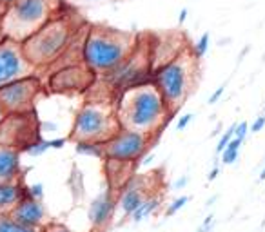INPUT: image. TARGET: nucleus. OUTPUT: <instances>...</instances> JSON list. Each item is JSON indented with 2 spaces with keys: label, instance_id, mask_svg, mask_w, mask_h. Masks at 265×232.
<instances>
[{
  "label": "nucleus",
  "instance_id": "dca6fc26",
  "mask_svg": "<svg viewBox=\"0 0 265 232\" xmlns=\"http://www.w3.org/2000/svg\"><path fill=\"white\" fill-rule=\"evenodd\" d=\"M22 198H26V185L18 179L0 181V214H7Z\"/></svg>",
  "mask_w": 265,
  "mask_h": 232
},
{
  "label": "nucleus",
  "instance_id": "58836bf2",
  "mask_svg": "<svg viewBox=\"0 0 265 232\" xmlns=\"http://www.w3.org/2000/svg\"><path fill=\"white\" fill-rule=\"evenodd\" d=\"M2 38H4V37H2V33H0V40H2Z\"/></svg>",
  "mask_w": 265,
  "mask_h": 232
},
{
  "label": "nucleus",
  "instance_id": "7c9ffc66",
  "mask_svg": "<svg viewBox=\"0 0 265 232\" xmlns=\"http://www.w3.org/2000/svg\"><path fill=\"white\" fill-rule=\"evenodd\" d=\"M223 91H225V85H220V87H218V89L211 95V98H209V104H216L218 98L223 95Z\"/></svg>",
  "mask_w": 265,
  "mask_h": 232
},
{
  "label": "nucleus",
  "instance_id": "a878e982",
  "mask_svg": "<svg viewBox=\"0 0 265 232\" xmlns=\"http://www.w3.org/2000/svg\"><path fill=\"white\" fill-rule=\"evenodd\" d=\"M247 131H249V123H247V121H242V123L236 125V129H234V138H238V140L244 142L245 136H247Z\"/></svg>",
  "mask_w": 265,
  "mask_h": 232
},
{
  "label": "nucleus",
  "instance_id": "9d476101",
  "mask_svg": "<svg viewBox=\"0 0 265 232\" xmlns=\"http://www.w3.org/2000/svg\"><path fill=\"white\" fill-rule=\"evenodd\" d=\"M96 74L84 62H74L57 67L48 80V87L53 93H80L89 89Z\"/></svg>",
  "mask_w": 265,
  "mask_h": 232
},
{
  "label": "nucleus",
  "instance_id": "aec40b11",
  "mask_svg": "<svg viewBox=\"0 0 265 232\" xmlns=\"http://www.w3.org/2000/svg\"><path fill=\"white\" fill-rule=\"evenodd\" d=\"M0 232H40V229L24 227L15 220H11L7 214H0Z\"/></svg>",
  "mask_w": 265,
  "mask_h": 232
},
{
  "label": "nucleus",
  "instance_id": "f257e3e1",
  "mask_svg": "<svg viewBox=\"0 0 265 232\" xmlns=\"http://www.w3.org/2000/svg\"><path fill=\"white\" fill-rule=\"evenodd\" d=\"M115 111L120 129H131L149 136L160 132L173 116L153 80L120 91Z\"/></svg>",
  "mask_w": 265,
  "mask_h": 232
},
{
  "label": "nucleus",
  "instance_id": "6ab92c4d",
  "mask_svg": "<svg viewBox=\"0 0 265 232\" xmlns=\"http://www.w3.org/2000/svg\"><path fill=\"white\" fill-rule=\"evenodd\" d=\"M242 140H238V138H234L233 136V140L227 143V147L223 149L222 153V162L225 165H231V164H234L236 160H238V154H240V147H242Z\"/></svg>",
  "mask_w": 265,
  "mask_h": 232
},
{
  "label": "nucleus",
  "instance_id": "423d86ee",
  "mask_svg": "<svg viewBox=\"0 0 265 232\" xmlns=\"http://www.w3.org/2000/svg\"><path fill=\"white\" fill-rule=\"evenodd\" d=\"M120 131L115 106L109 102H87L74 116L69 134L73 142H107Z\"/></svg>",
  "mask_w": 265,
  "mask_h": 232
},
{
  "label": "nucleus",
  "instance_id": "e433bc0d",
  "mask_svg": "<svg viewBox=\"0 0 265 232\" xmlns=\"http://www.w3.org/2000/svg\"><path fill=\"white\" fill-rule=\"evenodd\" d=\"M4 116H5V113L2 111V107H0V120H2V118H4Z\"/></svg>",
  "mask_w": 265,
  "mask_h": 232
},
{
  "label": "nucleus",
  "instance_id": "2f4dec72",
  "mask_svg": "<svg viewBox=\"0 0 265 232\" xmlns=\"http://www.w3.org/2000/svg\"><path fill=\"white\" fill-rule=\"evenodd\" d=\"M218 174H220V169H218V167H214V169H212L211 173H209V176H207V178H209V181H212V179H216Z\"/></svg>",
  "mask_w": 265,
  "mask_h": 232
},
{
  "label": "nucleus",
  "instance_id": "bb28decb",
  "mask_svg": "<svg viewBox=\"0 0 265 232\" xmlns=\"http://www.w3.org/2000/svg\"><path fill=\"white\" fill-rule=\"evenodd\" d=\"M44 232H73L71 229H67L64 223H49L44 227Z\"/></svg>",
  "mask_w": 265,
  "mask_h": 232
},
{
  "label": "nucleus",
  "instance_id": "1a4fd4ad",
  "mask_svg": "<svg viewBox=\"0 0 265 232\" xmlns=\"http://www.w3.org/2000/svg\"><path fill=\"white\" fill-rule=\"evenodd\" d=\"M37 120L31 113H18V115H5L0 120V145L24 149L38 138Z\"/></svg>",
  "mask_w": 265,
  "mask_h": 232
},
{
  "label": "nucleus",
  "instance_id": "cd10ccee",
  "mask_svg": "<svg viewBox=\"0 0 265 232\" xmlns=\"http://www.w3.org/2000/svg\"><path fill=\"white\" fill-rule=\"evenodd\" d=\"M191 120H193V115H184L180 120H178V123H176V129H178V131H184V129L191 123Z\"/></svg>",
  "mask_w": 265,
  "mask_h": 232
},
{
  "label": "nucleus",
  "instance_id": "6e6552de",
  "mask_svg": "<svg viewBox=\"0 0 265 232\" xmlns=\"http://www.w3.org/2000/svg\"><path fill=\"white\" fill-rule=\"evenodd\" d=\"M151 136L143 132L131 131V129H120L117 134H113L106 145V160H117V162H134L142 158L143 153L147 151Z\"/></svg>",
  "mask_w": 265,
  "mask_h": 232
},
{
  "label": "nucleus",
  "instance_id": "4468645a",
  "mask_svg": "<svg viewBox=\"0 0 265 232\" xmlns=\"http://www.w3.org/2000/svg\"><path fill=\"white\" fill-rule=\"evenodd\" d=\"M124 192L120 196V207L126 216H131L136 211L140 203L147 198V190L143 187V178H132L131 181L124 185Z\"/></svg>",
  "mask_w": 265,
  "mask_h": 232
},
{
  "label": "nucleus",
  "instance_id": "4be33fe9",
  "mask_svg": "<svg viewBox=\"0 0 265 232\" xmlns=\"http://www.w3.org/2000/svg\"><path fill=\"white\" fill-rule=\"evenodd\" d=\"M207 49H209V33H203V35L200 37V40L195 44V49H193V53H195V57L200 60V58L205 57Z\"/></svg>",
  "mask_w": 265,
  "mask_h": 232
},
{
  "label": "nucleus",
  "instance_id": "f8f14e48",
  "mask_svg": "<svg viewBox=\"0 0 265 232\" xmlns=\"http://www.w3.org/2000/svg\"><path fill=\"white\" fill-rule=\"evenodd\" d=\"M7 216L11 220H15L16 223H20L24 227H31V229H40L46 223V207L40 200H33V198H22L18 203H16Z\"/></svg>",
  "mask_w": 265,
  "mask_h": 232
},
{
  "label": "nucleus",
  "instance_id": "5701e85b",
  "mask_svg": "<svg viewBox=\"0 0 265 232\" xmlns=\"http://www.w3.org/2000/svg\"><path fill=\"white\" fill-rule=\"evenodd\" d=\"M234 129H236V123H233V125L229 127L227 131L223 132L222 136H220V140H218V145H216V153L220 154L223 151V149L227 147V143L233 140V136H234Z\"/></svg>",
  "mask_w": 265,
  "mask_h": 232
},
{
  "label": "nucleus",
  "instance_id": "72a5a7b5",
  "mask_svg": "<svg viewBox=\"0 0 265 232\" xmlns=\"http://www.w3.org/2000/svg\"><path fill=\"white\" fill-rule=\"evenodd\" d=\"M186 183H187V176H184L182 179H178V181H176L175 187H176V189H182V187H184Z\"/></svg>",
  "mask_w": 265,
  "mask_h": 232
},
{
  "label": "nucleus",
  "instance_id": "412c9836",
  "mask_svg": "<svg viewBox=\"0 0 265 232\" xmlns=\"http://www.w3.org/2000/svg\"><path fill=\"white\" fill-rule=\"evenodd\" d=\"M49 149V143L48 140H44V138H35L31 143H27L26 147H24V151H26L29 156H40V154H44L46 151Z\"/></svg>",
  "mask_w": 265,
  "mask_h": 232
},
{
  "label": "nucleus",
  "instance_id": "ea45409f",
  "mask_svg": "<svg viewBox=\"0 0 265 232\" xmlns=\"http://www.w3.org/2000/svg\"><path fill=\"white\" fill-rule=\"evenodd\" d=\"M95 232H98V231H95Z\"/></svg>",
  "mask_w": 265,
  "mask_h": 232
},
{
  "label": "nucleus",
  "instance_id": "f3484780",
  "mask_svg": "<svg viewBox=\"0 0 265 232\" xmlns=\"http://www.w3.org/2000/svg\"><path fill=\"white\" fill-rule=\"evenodd\" d=\"M160 205H162V196H151L149 194L147 198L140 203V207H138L136 211L132 212L129 218H131L134 223H140L142 220H145L149 214H153V212L158 211Z\"/></svg>",
  "mask_w": 265,
  "mask_h": 232
},
{
  "label": "nucleus",
  "instance_id": "473e14b6",
  "mask_svg": "<svg viewBox=\"0 0 265 232\" xmlns=\"http://www.w3.org/2000/svg\"><path fill=\"white\" fill-rule=\"evenodd\" d=\"M186 18H187V9L184 7V9L180 11V16H178V24H184V22H186Z\"/></svg>",
  "mask_w": 265,
  "mask_h": 232
},
{
  "label": "nucleus",
  "instance_id": "c756f323",
  "mask_svg": "<svg viewBox=\"0 0 265 232\" xmlns=\"http://www.w3.org/2000/svg\"><path fill=\"white\" fill-rule=\"evenodd\" d=\"M66 138H57V140H48L49 143V149H62L66 145Z\"/></svg>",
  "mask_w": 265,
  "mask_h": 232
},
{
  "label": "nucleus",
  "instance_id": "39448f33",
  "mask_svg": "<svg viewBox=\"0 0 265 232\" xmlns=\"http://www.w3.org/2000/svg\"><path fill=\"white\" fill-rule=\"evenodd\" d=\"M197 60L198 58L195 57V53L184 51L164 62L153 73L151 80L167 104L171 115H175L184 106L186 98L193 91L195 74H197Z\"/></svg>",
  "mask_w": 265,
  "mask_h": 232
},
{
  "label": "nucleus",
  "instance_id": "c9c22d12",
  "mask_svg": "<svg viewBox=\"0 0 265 232\" xmlns=\"http://www.w3.org/2000/svg\"><path fill=\"white\" fill-rule=\"evenodd\" d=\"M4 9H5V7H4V5H2V4H0V20H2V15H4Z\"/></svg>",
  "mask_w": 265,
  "mask_h": 232
},
{
  "label": "nucleus",
  "instance_id": "ddd939ff",
  "mask_svg": "<svg viewBox=\"0 0 265 232\" xmlns=\"http://www.w3.org/2000/svg\"><path fill=\"white\" fill-rule=\"evenodd\" d=\"M115 205H117V200H115V196H113V192L109 189L104 190L102 194H98L95 200L91 201L87 216H89V222L95 231L100 232L107 223L111 222Z\"/></svg>",
  "mask_w": 265,
  "mask_h": 232
},
{
  "label": "nucleus",
  "instance_id": "f03ea898",
  "mask_svg": "<svg viewBox=\"0 0 265 232\" xmlns=\"http://www.w3.org/2000/svg\"><path fill=\"white\" fill-rule=\"evenodd\" d=\"M136 42L134 33L117 27L91 26L82 40V62L95 74H107L134 51Z\"/></svg>",
  "mask_w": 265,
  "mask_h": 232
},
{
  "label": "nucleus",
  "instance_id": "b1692460",
  "mask_svg": "<svg viewBox=\"0 0 265 232\" xmlns=\"http://www.w3.org/2000/svg\"><path fill=\"white\" fill-rule=\"evenodd\" d=\"M26 196L33 198V200H44V185L42 183H33L26 185Z\"/></svg>",
  "mask_w": 265,
  "mask_h": 232
},
{
  "label": "nucleus",
  "instance_id": "7ed1b4c3",
  "mask_svg": "<svg viewBox=\"0 0 265 232\" xmlns=\"http://www.w3.org/2000/svg\"><path fill=\"white\" fill-rule=\"evenodd\" d=\"M78 24L66 9L22 42V51L35 69L51 67L78 33Z\"/></svg>",
  "mask_w": 265,
  "mask_h": 232
},
{
  "label": "nucleus",
  "instance_id": "9b49d317",
  "mask_svg": "<svg viewBox=\"0 0 265 232\" xmlns=\"http://www.w3.org/2000/svg\"><path fill=\"white\" fill-rule=\"evenodd\" d=\"M33 73H37V69L27 62L26 55L22 51V44L11 38H2L0 40V87Z\"/></svg>",
  "mask_w": 265,
  "mask_h": 232
},
{
  "label": "nucleus",
  "instance_id": "2eb2a0df",
  "mask_svg": "<svg viewBox=\"0 0 265 232\" xmlns=\"http://www.w3.org/2000/svg\"><path fill=\"white\" fill-rule=\"evenodd\" d=\"M20 149L0 145V181H15L20 178Z\"/></svg>",
  "mask_w": 265,
  "mask_h": 232
},
{
  "label": "nucleus",
  "instance_id": "c85d7f7f",
  "mask_svg": "<svg viewBox=\"0 0 265 232\" xmlns=\"http://www.w3.org/2000/svg\"><path fill=\"white\" fill-rule=\"evenodd\" d=\"M265 125V116H258L255 121H253V125H251V131L253 132H260Z\"/></svg>",
  "mask_w": 265,
  "mask_h": 232
},
{
  "label": "nucleus",
  "instance_id": "393cba45",
  "mask_svg": "<svg viewBox=\"0 0 265 232\" xmlns=\"http://www.w3.org/2000/svg\"><path fill=\"white\" fill-rule=\"evenodd\" d=\"M187 201H189V196H180L178 200H175L169 207H167V211H165V216H175V214L180 211V209H184V207H186Z\"/></svg>",
  "mask_w": 265,
  "mask_h": 232
},
{
  "label": "nucleus",
  "instance_id": "a211bd4d",
  "mask_svg": "<svg viewBox=\"0 0 265 232\" xmlns=\"http://www.w3.org/2000/svg\"><path fill=\"white\" fill-rule=\"evenodd\" d=\"M74 151L82 156L106 160V145L104 142H74Z\"/></svg>",
  "mask_w": 265,
  "mask_h": 232
},
{
  "label": "nucleus",
  "instance_id": "20e7f679",
  "mask_svg": "<svg viewBox=\"0 0 265 232\" xmlns=\"http://www.w3.org/2000/svg\"><path fill=\"white\" fill-rule=\"evenodd\" d=\"M64 9V0H15L4 9L0 33L4 38L22 44Z\"/></svg>",
  "mask_w": 265,
  "mask_h": 232
},
{
  "label": "nucleus",
  "instance_id": "4c0bfd02",
  "mask_svg": "<svg viewBox=\"0 0 265 232\" xmlns=\"http://www.w3.org/2000/svg\"><path fill=\"white\" fill-rule=\"evenodd\" d=\"M260 179H265V167H264V171H262V174H260Z\"/></svg>",
  "mask_w": 265,
  "mask_h": 232
},
{
  "label": "nucleus",
  "instance_id": "f704fd0d",
  "mask_svg": "<svg viewBox=\"0 0 265 232\" xmlns=\"http://www.w3.org/2000/svg\"><path fill=\"white\" fill-rule=\"evenodd\" d=\"M13 2H15V0H0V4L4 5V7H7V5L13 4Z\"/></svg>",
  "mask_w": 265,
  "mask_h": 232
},
{
  "label": "nucleus",
  "instance_id": "0eeeda50",
  "mask_svg": "<svg viewBox=\"0 0 265 232\" xmlns=\"http://www.w3.org/2000/svg\"><path fill=\"white\" fill-rule=\"evenodd\" d=\"M40 91L42 82L35 73L13 80L7 85L0 87V107L5 115L31 113Z\"/></svg>",
  "mask_w": 265,
  "mask_h": 232
}]
</instances>
